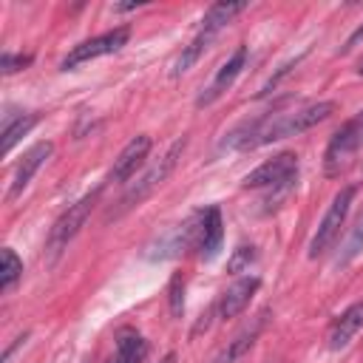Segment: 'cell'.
Segmentation results:
<instances>
[{
  "label": "cell",
  "instance_id": "cell-1",
  "mask_svg": "<svg viewBox=\"0 0 363 363\" xmlns=\"http://www.w3.org/2000/svg\"><path fill=\"white\" fill-rule=\"evenodd\" d=\"M335 113V102L332 99H320V102H309L292 111H275V113H261L252 116L241 125H235L230 133H224L221 147L230 150H255L272 142H281L286 136H298L320 122H326Z\"/></svg>",
  "mask_w": 363,
  "mask_h": 363
},
{
  "label": "cell",
  "instance_id": "cell-5",
  "mask_svg": "<svg viewBox=\"0 0 363 363\" xmlns=\"http://www.w3.org/2000/svg\"><path fill=\"white\" fill-rule=\"evenodd\" d=\"M363 150V108L346 119L335 133L332 139L326 142V150H323V173L326 176H340V170H346V164Z\"/></svg>",
  "mask_w": 363,
  "mask_h": 363
},
{
  "label": "cell",
  "instance_id": "cell-24",
  "mask_svg": "<svg viewBox=\"0 0 363 363\" xmlns=\"http://www.w3.org/2000/svg\"><path fill=\"white\" fill-rule=\"evenodd\" d=\"M357 43H363V23H360V26H357V28H354V31L349 34V40H346V45H343V51H352V48L357 45Z\"/></svg>",
  "mask_w": 363,
  "mask_h": 363
},
{
  "label": "cell",
  "instance_id": "cell-8",
  "mask_svg": "<svg viewBox=\"0 0 363 363\" xmlns=\"http://www.w3.org/2000/svg\"><path fill=\"white\" fill-rule=\"evenodd\" d=\"M128 40H130V28H128V26H116V28H111V31H105V34H96V37H91V40L77 43V45L62 57L60 68H62V71H71V68H77V65H82V62L96 60V57L116 54Z\"/></svg>",
  "mask_w": 363,
  "mask_h": 363
},
{
  "label": "cell",
  "instance_id": "cell-15",
  "mask_svg": "<svg viewBox=\"0 0 363 363\" xmlns=\"http://www.w3.org/2000/svg\"><path fill=\"white\" fill-rule=\"evenodd\" d=\"M221 241H224V221H221V207L218 204H210L201 210V227H199V258L201 261H213L221 250Z\"/></svg>",
  "mask_w": 363,
  "mask_h": 363
},
{
  "label": "cell",
  "instance_id": "cell-19",
  "mask_svg": "<svg viewBox=\"0 0 363 363\" xmlns=\"http://www.w3.org/2000/svg\"><path fill=\"white\" fill-rule=\"evenodd\" d=\"M363 252V213L357 216V221H354V227L349 230V235H346V241L340 244V250H337V255H335V267H349L357 255Z\"/></svg>",
  "mask_w": 363,
  "mask_h": 363
},
{
  "label": "cell",
  "instance_id": "cell-20",
  "mask_svg": "<svg viewBox=\"0 0 363 363\" xmlns=\"http://www.w3.org/2000/svg\"><path fill=\"white\" fill-rule=\"evenodd\" d=\"M20 275H23V261L17 258V252L11 247H3V252H0V292L3 295L11 292L14 284L20 281Z\"/></svg>",
  "mask_w": 363,
  "mask_h": 363
},
{
  "label": "cell",
  "instance_id": "cell-10",
  "mask_svg": "<svg viewBox=\"0 0 363 363\" xmlns=\"http://www.w3.org/2000/svg\"><path fill=\"white\" fill-rule=\"evenodd\" d=\"M247 57H250L247 45H238V48L218 65V71L213 74V79L199 91V96H196V108H207V105H213L218 96H224V94L235 85V79L241 77V71H244V65H247Z\"/></svg>",
  "mask_w": 363,
  "mask_h": 363
},
{
  "label": "cell",
  "instance_id": "cell-7",
  "mask_svg": "<svg viewBox=\"0 0 363 363\" xmlns=\"http://www.w3.org/2000/svg\"><path fill=\"white\" fill-rule=\"evenodd\" d=\"M354 193H357L354 184H346L343 190L335 193L329 210L323 213V218H320V224H318V230H315V235L309 241V258H320L326 250H332V244L337 241L340 227H343V221L349 216V207L354 201Z\"/></svg>",
  "mask_w": 363,
  "mask_h": 363
},
{
  "label": "cell",
  "instance_id": "cell-13",
  "mask_svg": "<svg viewBox=\"0 0 363 363\" xmlns=\"http://www.w3.org/2000/svg\"><path fill=\"white\" fill-rule=\"evenodd\" d=\"M258 286H261V278H258V275H244V278H238L235 284H230V286L221 292V298H218V303H216V315H218L221 320L238 318V315L250 306V301H252V295L258 292Z\"/></svg>",
  "mask_w": 363,
  "mask_h": 363
},
{
  "label": "cell",
  "instance_id": "cell-23",
  "mask_svg": "<svg viewBox=\"0 0 363 363\" xmlns=\"http://www.w3.org/2000/svg\"><path fill=\"white\" fill-rule=\"evenodd\" d=\"M31 54H14V51H3V57H0V71L9 77V74H17V71H23V68H28L31 65Z\"/></svg>",
  "mask_w": 363,
  "mask_h": 363
},
{
  "label": "cell",
  "instance_id": "cell-21",
  "mask_svg": "<svg viewBox=\"0 0 363 363\" xmlns=\"http://www.w3.org/2000/svg\"><path fill=\"white\" fill-rule=\"evenodd\" d=\"M255 261V247L250 244H241V247H235L233 250V255H230V261H227V269L230 272H244V269H250V264Z\"/></svg>",
  "mask_w": 363,
  "mask_h": 363
},
{
  "label": "cell",
  "instance_id": "cell-12",
  "mask_svg": "<svg viewBox=\"0 0 363 363\" xmlns=\"http://www.w3.org/2000/svg\"><path fill=\"white\" fill-rule=\"evenodd\" d=\"M51 153H54V145L45 139V142H34L26 153H23V159L17 162V167H14V176H11V184H9V199H17L28 184H31V179H34V173L51 159Z\"/></svg>",
  "mask_w": 363,
  "mask_h": 363
},
{
  "label": "cell",
  "instance_id": "cell-9",
  "mask_svg": "<svg viewBox=\"0 0 363 363\" xmlns=\"http://www.w3.org/2000/svg\"><path fill=\"white\" fill-rule=\"evenodd\" d=\"M199 227H201V210L193 213L190 218H184L182 224H176L170 233L159 235V238L147 247L145 255H147L150 261H164V258H176V255H182L184 250H190V247L199 244Z\"/></svg>",
  "mask_w": 363,
  "mask_h": 363
},
{
  "label": "cell",
  "instance_id": "cell-16",
  "mask_svg": "<svg viewBox=\"0 0 363 363\" xmlns=\"http://www.w3.org/2000/svg\"><path fill=\"white\" fill-rule=\"evenodd\" d=\"M360 329H363V301L346 306V309L332 320L329 335H326V346H329L332 352H340V349H346V346L354 340V335H357Z\"/></svg>",
  "mask_w": 363,
  "mask_h": 363
},
{
  "label": "cell",
  "instance_id": "cell-2",
  "mask_svg": "<svg viewBox=\"0 0 363 363\" xmlns=\"http://www.w3.org/2000/svg\"><path fill=\"white\" fill-rule=\"evenodd\" d=\"M184 147H187V139L182 136V139H176V142H170V147L162 153V159H156L142 176H136V182H130L128 184V190L119 196V201H116V207L105 216L108 221L111 218H119V216H125L128 210H133V207H139L159 184H164L167 182V176L176 170V164H179V159H182V153H184Z\"/></svg>",
  "mask_w": 363,
  "mask_h": 363
},
{
  "label": "cell",
  "instance_id": "cell-6",
  "mask_svg": "<svg viewBox=\"0 0 363 363\" xmlns=\"http://www.w3.org/2000/svg\"><path fill=\"white\" fill-rule=\"evenodd\" d=\"M298 153H289V150H284V153H275L272 159H267V162H261L255 170H250L247 176H244V187L247 190H289L292 187V182L298 179Z\"/></svg>",
  "mask_w": 363,
  "mask_h": 363
},
{
  "label": "cell",
  "instance_id": "cell-22",
  "mask_svg": "<svg viewBox=\"0 0 363 363\" xmlns=\"http://www.w3.org/2000/svg\"><path fill=\"white\" fill-rule=\"evenodd\" d=\"M167 295H170V315L173 318H182V312H184V278L182 275H173L170 278Z\"/></svg>",
  "mask_w": 363,
  "mask_h": 363
},
{
  "label": "cell",
  "instance_id": "cell-25",
  "mask_svg": "<svg viewBox=\"0 0 363 363\" xmlns=\"http://www.w3.org/2000/svg\"><path fill=\"white\" fill-rule=\"evenodd\" d=\"M159 363H176V354H173V352H167V354H164Z\"/></svg>",
  "mask_w": 363,
  "mask_h": 363
},
{
  "label": "cell",
  "instance_id": "cell-11",
  "mask_svg": "<svg viewBox=\"0 0 363 363\" xmlns=\"http://www.w3.org/2000/svg\"><path fill=\"white\" fill-rule=\"evenodd\" d=\"M150 147H153V139H150L147 133L133 136V139L119 150V156L113 159V164H111V170H108V182H113V184L130 182V179L136 176V170L145 164Z\"/></svg>",
  "mask_w": 363,
  "mask_h": 363
},
{
  "label": "cell",
  "instance_id": "cell-26",
  "mask_svg": "<svg viewBox=\"0 0 363 363\" xmlns=\"http://www.w3.org/2000/svg\"><path fill=\"white\" fill-rule=\"evenodd\" d=\"M357 77H363V60L357 62Z\"/></svg>",
  "mask_w": 363,
  "mask_h": 363
},
{
  "label": "cell",
  "instance_id": "cell-17",
  "mask_svg": "<svg viewBox=\"0 0 363 363\" xmlns=\"http://www.w3.org/2000/svg\"><path fill=\"white\" fill-rule=\"evenodd\" d=\"M147 357V340L136 329H122L113 343V354L108 363H142Z\"/></svg>",
  "mask_w": 363,
  "mask_h": 363
},
{
  "label": "cell",
  "instance_id": "cell-18",
  "mask_svg": "<svg viewBox=\"0 0 363 363\" xmlns=\"http://www.w3.org/2000/svg\"><path fill=\"white\" fill-rule=\"evenodd\" d=\"M40 122V116L37 113H17V116H6V122H3V156H9L11 150H14V145L34 128Z\"/></svg>",
  "mask_w": 363,
  "mask_h": 363
},
{
  "label": "cell",
  "instance_id": "cell-14",
  "mask_svg": "<svg viewBox=\"0 0 363 363\" xmlns=\"http://www.w3.org/2000/svg\"><path fill=\"white\" fill-rule=\"evenodd\" d=\"M267 315H269V309H261V312L252 318V323H247L241 332H235V335L227 340V346H224L210 363H238V360L255 346V340H258V335H261V329H264V323H267Z\"/></svg>",
  "mask_w": 363,
  "mask_h": 363
},
{
  "label": "cell",
  "instance_id": "cell-3",
  "mask_svg": "<svg viewBox=\"0 0 363 363\" xmlns=\"http://www.w3.org/2000/svg\"><path fill=\"white\" fill-rule=\"evenodd\" d=\"M244 9H247V3H213V6L204 11L201 26H199V31L193 34V40L182 48V54H179V60H176V65H173V77L187 74V71L199 62V57L210 48V43H213V40L233 23V17L241 14Z\"/></svg>",
  "mask_w": 363,
  "mask_h": 363
},
{
  "label": "cell",
  "instance_id": "cell-4",
  "mask_svg": "<svg viewBox=\"0 0 363 363\" xmlns=\"http://www.w3.org/2000/svg\"><path fill=\"white\" fill-rule=\"evenodd\" d=\"M99 193H102V187H94L91 193H85L82 199H77L74 204H68V210H62L60 218L51 224L48 238H45V252H48L51 261L60 258L62 250H68V244H71V241L77 238V233L85 227L91 210H94L96 201H99Z\"/></svg>",
  "mask_w": 363,
  "mask_h": 363
}]
</instances>
